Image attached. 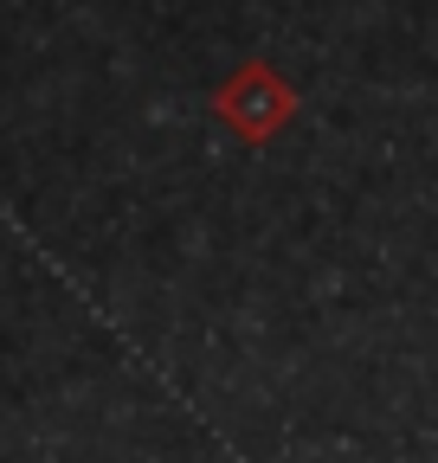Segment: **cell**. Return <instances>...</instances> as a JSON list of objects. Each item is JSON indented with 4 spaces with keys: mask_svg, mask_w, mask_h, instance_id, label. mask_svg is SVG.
<instances>
[]
</instances>
